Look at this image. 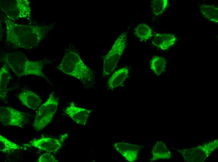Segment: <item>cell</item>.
<instances>
[{
  "mask_svg": "<svg viewBox=\"0 0 218 162\" xmlns=\"http://www.w3.org/2000/svg\"><path fill=\"white\" fill-rule=\"evenodd\" d=\"M152 158L151 161L159 159L169 160L171 157L170 150L163 141L157 142L152 150Z\"/></svg>",
  "mask_w": 218,
  "mask_h": 162,
  "instance_id": "9a60e30c",
  "label": "cell"
},
{
  "mask_svg": "<svg viewBox=\"0 0 218 162\" xmlns=\"http://www.w3.org/2000/svg\"><path fill=\"white\" fill-rule=\"evenodd\" d=\"M2 56V60L16 75H34L48 81L43 72L44 64L43 61L30 60L24 53L19 51L5 53Z\"/></svg>",
  "mask_w": 218,
  "mask_h": 162,
  "instance_id": "3957f363",
  "label": "cell"
},
{
  "mask_svg": "<svg viewBox=\"0 0 218 162\" xmlns=\"http://www.w3.org/2000/svg\"><path fill=\"white\" fill-rule=\"evenodd\" d=\"M0 121L5 126L23 127L27 121L26 114L12 107H0Z\"/></svg>",
  "mask_w": 218,
  "mask_h": 162,
  "instance_id": "52a82bcc",
  "label": "cell"
},
{
  "mask_svg": "<svg viewBox=\"0 0 218 162\" xmlns=\"http://www.w3.org/2000/svg\"><path fill=\"white\" fill-rule=\"evenodd\" d=\"M9 67L5 64L2 67L0 71V99H6L8 93V83L11 78Z\"/></svg>",
  "mask_w": 218,
  "mask_h": 162,
  "instance_id": "2e32d148",
  "label": "cell"
},
{
  "mask_svg": "<svg viewBox=\"0 0 218 162\" xmlns=\"http://www.w3.org/2000/svg\"><path fill=\"white\" fill-rule=\"evenodd\" d=\"M25 148L8 140L0 134V151L3 153H8Z\"/></svg>",
  "mask_w": 218,
  "mask_h": 162,
  "instance_id": "ffe728a7",
  "label": "cell"
},
{
  "mask_svg": "<svg viewBox=\"0 0 218 162\" xmlns=\"http://www.w3.org/2000/svg\"><path fill=\"white\" fill-rule=\"evenodd\" d=\"M114 147L127 161L133 162L137 159L142 146L136 144L119 142L115 143Z\"/></svg>",
  "mask_w": 218,
  "mask_h": 162,
  "instance_id": "8fae6325",
  "label": "cell"
},
{
  "mask_svg": "<svg viewBox=\"0 0 218 162\" xmlns=\"http://www.w3.org/2000/svg\"><path fill=\"white\" fill-rule=\"evenodd\" d=\"M57 68L74 77L87 88L95 86V78L92 70L83 62L79 53L72 45L65 48L63 59Z\"/></svg>",
  "mask_w": 218,
  "mask_h": 162,
  "instance_id": "7a4b0ae2",
  "label": "cell"
},
{
  "mask_svg": "<svg viewBox=\"0 0 218 162\" xmlns=\"http://www.w3.org/2000/svg\"><path fill=\"white\" fill-rule=\"evenodd\" d=\"M200 11L202 15L211 22L218 23V8L213 4L200 5Z\"/></svg>",
  "mask_w": 218,
  "mask_h": 162,
  "instance_id": "e0dca14e",
  "label": "cell"
},
{
  "mask_svg": "<svg viewBox=\"0 0 218 162\" xmlns=\"http://www.w3.org/2000/svg\"><path fill=\"white\" fill-rule=\"evenodd\" d=\"M177 39L174 35L167 33H157L154 35L153 44L160 49L165 50L174 45Z\"/></svg>",
  "mask_w": 218,
  "mask_h": 162,
  "instance_id": "4fadbf2b",
  "label": "cell"
},
{
  "mask_svg": "<svg viewBox=\"0 0 218 162\" xmlns=\"http://www.w3.org/2000/svg\"><path fill=\"white\" fill-rule=\"evenodd\" d=\"M68 136V134L65 133L58 138L44 137L31 141L29 144L23 145L34 147L48 152L55 153L61 148Z\"/></svg>",
  "mask_w": 218,
  "mask_h": 162,
  "instance_id": "ba28073f",
  "label": "cell"
},
{
  "mask_svg": "<svg viewBox=\"0 0 218 162\" xmlns=\"http://www.w3.org/2000/svg\"><path fill=\"white\" fill-rule=\"evenodd\" d=\"M17 97L23 105L34 110H36L42 102L39 96L31 90H24Z\"/></svg>",
  "mask_w": 218,
  "mask_h": 162,
  "instance_id": "7c38bea8",
  "label": "cell"
},
{
  "mask_svg": "<svg viewBox=\"0 0 218 162\" xmlns=\"http://www.w3.org/2000/svg\"><path fill=\"white\" fill-rule=\"evenodd\" d=\"M134 33L135 36L141 41H145L153 36L151 28L144 23L138 24L134 29Z\"/></svg>",
  "mask_w": 218,
  "mask_h": 162,
  "instance_id": "d6986e66",
  "label": "cell"
},
{
  "mask_svg": "<svg viewBox=\"0 0 218 162\" xmlns=\"http://www.w3.org/2000/svg\"><path fill=\"white\" fill-rule=\"evenodd\" d=\"M59 103V99L54 93H50L47 100L38 109L33 123L35 130L40 131L51 122Z\"/></svg>",
  "mask_w": 218,
  "mask_h": 162,
  "instance_id": "5b68a950",
  "label": "cell"
},
{
  "mask_svg": "<svg viewBox=\"0 0 218 162\" xmlns=\"http://www.w3.org/2000/svg\"><path fill=\"white\" fill-rule=\"evenodd\" d=\"M6 40L16 48L31 49L37 46L54 28L53 24L23 25L15 22L8 17L5 18Z\"/></svg>",
  "mask_w": 218,
  "mask_h": 162,
  "instance_id": "6da1fadb",
  "label": "cell"
},
{
  "mask_svg": "<svg viewBox=\"0 0 218 162\" xmlns=\"http://www.w3.org/2000/svg\"><path fill=\"white\" fill-rule=\"evenodd\" d=\"M218 146L216 139L196 147L179 150L184 160L187 162H203Z\"/></svg>",
  "mask_w": 218,
  "mask_h": 162,
  "instance_id": "8992f818",
  "label": "cell"
},
{
  "mask_svg": "<svg viewBox=\"0 0 218 162\" xmlns=\"http://www.w3.org/2000/svg\"><path fill=\"white\" fill-rule=\"evenodd\" d=\"M168 3V0H153L151 6L153 14L156 16L162 14L166 10Z\"/></svg>",
  "mask_w": 218,
  "mask_h": 162,
  "instance_id": "44dd1931",
  "label": "cell"
},
{
  "mask_svg": "<svg viewBox=\"0 0 218 162\" xmlns=\"http://www.w3.org/2000/svg\"><path fill=\"white\" fill-rule=\"evenodd\" d=\"M64 111L77 124L86 126L92 110L76 106L73 102Z\"/></svg>",
  "mask_w": 218,
  "mask_h": 162,
  "instance_id": "30bf717a",
  "label": "cell"
},
{
  "mask_svg": "<svg viewBox=\"0 0 218 162\" xmlns=\"http://www.w3.org/2000/svg\"><path fill=\"white\" fill-rule=\"evenodd\" d=\"M150 67L152 70L157 76L163 74L167 66V61L163 57L156 55L150 61Z\"/></svg>",
  "mask_w": 218,
  "mask_h": 162,
  "instance_id": "ac0fdd59",
  "label": "cell"
},
{
  "mask_svg": "<svg viewBox=\"0 0 218 162\" xmlns=\"http://www.w3.org/2000/svg\"><path fill=\"white\" fill-rule=\"evenodd\" d=\"M129 69L127 67L121 68L112 75L107 82L109 89H113L122 85L128 77Z\"/></svg>",
  "mask_w": 218,
  "mask_h": 162,
  "instance_id": "5bb4252c",
  "label": "cell"
},
{
  "mask_svg": "<svg viewBox=\"0 0 218 162\" xmlns=\"http://www.w3.org/2000/svg\"><path fill=\"white\" fill-rule=\"evenodd\" d=\"M58 160L50 152H46L39 158L38 162H58Z\"/></svg>",
  "mask_w": 218,
  "mask_h": 162,
  "instance_id": "7402d4cb",
  "label": "cell"
},
{
  "mask_svg": "<svg viewBox=\"0 0 218 162\" xmlns=\"http://www.w3.org/2000/svg\"><path fill=\"white\" fill-rule=\"evenodd\" d=\"M127 31L122 33L115 41L103 60V74L109 75L116 67L127 44Z\"/></svg>",
  "mask_w": 218,
  "mask_h": 162,
  "instance_id": "277c9868",
  "label": "cell"
},
{
  "mask_svg": "<svg viewBox=\"0 0 218 162\" xmlns=\"http://www.w3.org/2000/svg\"><path fill=\"white\" fill-rule=\"evenodd\" d=\"M7 5L5 11L7 16L13 21L14 19H29L30 17L31 9L29 2L27 0H16L11 2Z\"/></svg>",
  "mask_w": 218,
  "mask_h": 162,
  "instance_id": "9c48e42d",
  "label": "cell"
}]
</instances>
